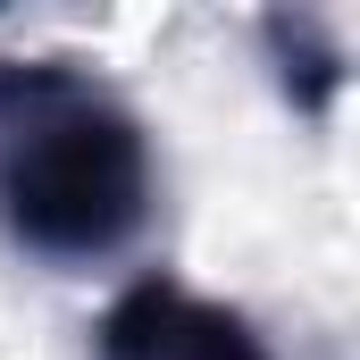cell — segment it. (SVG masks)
<instances>
[{"instance_id": "obj_2", "label": "cell", "mask_w": 360, "mask_h": 360, "mask_svg": "<svg viewBox=\"0 0 360 360\" xmlns=\"http://www.w3.org/2000/svg\"><path fill=\"white\" fill-rule=\"evenodd\" d=\"M92 360H276V352H269V335L243 310L193 293L176 276H134L101 310Z\"/></svg>"}, {"instance_id": "obj_3", "label": "cell", "mask_w": 360, "mask_h": 360, "mask_svg": "<svg viewBox=\"0 0 360 360\" xmlns=\"http://www.w3.org/2000/svg\"><path fill=\"white\" fill-rule=\"evenodd\" d=\"M260 42H269L276 59V84H285V101L302 109V117H327L335 109V92H344V42L319 25V17H285V8H269L260 17Z\"/></svg>"}, {"instance_id": "obj_1", "label": "cell", "mask_w": 360, "mask_h": 360, "mask_svg": "<svg viewBox=\"0 0 360 360\" xmlns=\"http://www.w3.org/2000/svg\"><path fill=\"white\" fill-rule=\"evenodd\" d=\"M160 201L151 126L76 59H0V235L34 260H117Z\"/></svg>"}]
</instances>
